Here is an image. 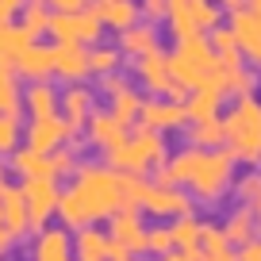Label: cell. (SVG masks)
I'll return each instance as SVG.
<instances>
[{
    "label": "cell",
    "mask_w": 261,
    "mask_h": 261,
    "mask_svg": "<svg viewBox=\"0 0 261 261\" xmlns=\"http://www.w3.org/2000/svg\"><path fill=\"white\" fill-rule=\"evenodd\" d=\"M257 73L253 69H246V65H234V69H227V96H253L257 92Z\"/></svg>",
    "instance_id": "obj_36"
},
{
    "label": "cell",
    "mask_w": 261,
    "mask_h": 261,
    "mask_svg": "<svg viewBox=\"0 0 261 261\" xmlns=\"http://www.w3.org/2000/svg\"><path fill=\"white\" fill-rule=\"evenodd\" d=\"M50 39L81 42V12H50Z\"/></svg>",
    "instance_id": "obj_32"
},
{
    "label": "cell",
    "mask_w": 261,
    "mask_h": 261,
    "mask_svg": "<svg viewBox=\"0 0 261 261\" xmlns=\"http://www.w3.org/2000/svg\"><path fill=\"white\" fill-rule=\"evenodd\" d=\"M230 27H234V35H238V46H242L246 62H250L253 69H261V12H253L250 4H246L242 12H230Z\"/></svg>",
    "instance_id": "obj_14"
},
{
    "label": "cell",
    "mask_w": 261,
    "mask_h": 261,
    "mask_svg": "<svg viewBox=\"0 0 261 261\" xmlns=\"http://www.w3.org/2000/svg\"><path fill=\"white\" fill-rule=\"evenodd\" d=\"M96 81H100V92H104L108 100H112V96H119V92H127V89H135V85H130L127 77L119 73V69H115V73H104V77H96Z\"/></svg>",
    "instance_id": "obj_44"
},
{
    "label": "cell",
    "mask_w": 261,
    "mask_h": 261,
    "mask_svg": "<svg viewBox=\"0 0 261 261\" xmlns=\"http://www.w3.org/2000/svg\"><path fill=\"white\" fill-rule=\"evenodd\" d=\"M35 42L23 23H0V65H16V58Z\"/></svg>",
    "instance_id": "obj_24"
},
{
    "label": "cell",
    "mask_w": 261,
    "mask_h": 261,
    "mask_svg": "<svg viewBox=\"0 0 261 261\" xmlns=\"http://www.w3.org/2000/svg\"><path fill=\"white\" fill-rule=\"evenodd\" d=\"M27 196V207H31V223H35V234L42 227H50V215H58V204H62V192H58L54 177H27L19 180Z\"/></svg>",
    "instance_id": "obj_8"
},
{
    "label": "cell",
    "mask_w": 261,
    "mask_h": 261,
    "mask_svg": "<svg viewBox=\"0 0 261 261\" xmlns=\"http://www.w3.org/2000/svg\"><path fill=\"white\" fill-rule=\"evenodd\" d=\"M234 185V154L227 146H215V150H204L200 162L192 169V180H188V192L200 200V204H219L223 196L230 192Z\"/></svg>",
    "instance_id": "obj_5"
},
{
    "label": "cell",
    "mask_w": 261,
    "mask_h": 261,
    "mask_svg": "<svg viewBox=\"0 0 261 261\" xmlns=\"http://www.w3.org/2000/svg\"><path fill=\"white\" fill-rule=\"evenodd\" d=\"M169 158V146H165V135L162 130H154V127H135V135H130L123 146H115V150H108L104 154V162L112 165V169H119V173H150V169H158V165Z\"/></svg>",
    "instance_id": "obj_3"
},
{
    "label": "cell",
    "mask_w": 261,
    "mask_h": 261,
    "mask_svg": "<svg viewBox=\"0 0 261 261\" xmlns=\"http://www.w3.org/2000/svg\"><path fill=\"white\" fill-rule=\"evenodd\" d=\"M130 257H135V253H130V246L108 234V261H130Z\"/></svg>",
    "instance_id": "obj_46"
},
{
    "label": "cell",
    "mask_w": 261,
    "mask_h": 261,
    "mask_svg": "<svg viewBox=\"0 0 261 261\" xmlns=\"http://www.w3.org/2000/svg\"><path fill=\"white\" fill-rule=\"evenodd\" d=\"M77 135H81V130L58 112V115H46V119H31V127H27V146L42 150V154H54L58 146H65V142L77 139Z\"/></svg>",
    "instance_id": "obj_10"
},
{
    "label": "cell",
    "mask_w": 261,
    "mask_h": 261,
    "mask_svg": "<svg viewBox=\"0 0 261 261\" xmlns=\"http://www.w3.org/2000/svg\"><path fill=\"white\" fill-rule=\"evenodd\" d=\"M123 200V173L112 165H77L73 185L62 192V204H58V219L62 227L81 230L89 223L112 219Z\"/></svg>",
    "instance_id": "obj_1"
},
{
    "label": "cell",
    "mask_w": 261,
    "mask_h": 261,
    "mask_svg": "<svg viewBox=\"0 0 261 261\" xmlns=\"http://www.w3.org/2000/svg\"><path fill=\"white\" fill-rule=\"evenodd\" d=\"M200 154H204V146H192V142H188L185 150H177L173 158H165V162L158 165V185H180V188H188Z\"/></svg>",
    "instance_id": "obj_17"
},
{
    "label": "cell",
    "mask_w": 261,
    "mask_h": 261,
    "mask_svg": "<svg viewBox=\"0 0 261 261\" xmlns=\"http://www.w3.org/2000/svg\"><path fill=\"white\" fill-rule=\"evenodd\" d=\"M238 257L242 261H261V238H250L246 246H238Z\"/></svg>",
    "instance_id": "obj_49"
},
{
    "label": "cell",
    "mask_w": 261,
    "mask_h": 261,
    "mask_svg": "<svg viewBox=\"0 0 261 261\" xmlns=\"http://www.w3.org/2000/svg\"><path fill=\"white\" fill-rule=\"evenodd\" d=\"M8 169L12 173H19V180H27V177H54V165H50V154H42V150H35V146H16L8 154Z\"/></svg>",
    "instance_id": "obj_21"
},
{
    "label": "cell",
    "mask_w": 261,
    "mask_h": 261,
    "mask_svg": "<svg viewBox=\"0 0 261 261\" xmlns=\"http://www.w3.org/2000/svg\"><path fill=\"white\" fill-rule=\"evenodd\" d=\"M92 8L100 12V19H104L115 35L127 31V27H135V23H139V16H142L139 0H100V4H92Z\"/></svg>",
    "instance_id": "obj_23"
},
{
    "label": "cell",
    "mask_w": 261,
    "mask_h": 261,
    "mask_svg": "<svg viewBox=\"0 0 261 261\" xmlns=\"http://www.w3.org/2000/svg\"><path fill=\"white\" fill-rule=\"evenodd\" d=\"M188 142H192V146H204V150L227 146V127H223V115L188 123Z\"/></svg>",
    "instance_id": "obj_29"
},
{
    "label": "cell",
    "mask_w": 261,
    "mask_h": 261,
    "mask_svg": "<svg viewBox=\"0 0 261 261\" xmlns=\"http://www.w3.org/2000/svg\"><path fill=\"white\" fill-rule=\"evenodd\" d=\"M130 69H135V81H142V89H146L150 96H177L180 100L165 50H150V54H142V58H130Z\"/></svg>",
    "instance_id": "obj_6"
},
{
    "label": "cell",
    "mask_w": 261,
    "mask_h": 261,
    "mask_svg": "<svg viewBox=\"0 0 261 261\" xmlns=\"http://www.w3.org/2000/svg\"><path fill=\"white\" fill-rule=\"evenodd\" d=\"M54 12H81V8H89V0H46Z\"/></svg>",
    "instance_id": "obj_50"
},
{
    "label": "cell",
    "mask_w": 261,
    "mask_h": 261,
    "mask_svg": "<svg viewBox=\"0 0 261 261\" xmlns=\"http://www.w3.org/2000/svg\"><path fill=\"white\" fill-rule=\"evenodd\" d=\"M200 238H204V223L196 215H177L173 219V242H177V250H200Z\"/></svg>",
    "instance_id": "obj_33"
},
{
    "label": "cell",
    "mask_w": 261,
    "mask_h": 261,
    "mask_svg": "<svg viewBox=\"0 0 261 261\" xmlns=\"http://www.w3.org/2000/svg\"><path fill=\"white\" fill-rule=\"evenodd\" d=\"M50 12L54 8H50L46 0H27L23 12H19V23H23L35 39H39V35H50Z\"/></svg>",
    "instance_id": "obj_34"
},
{
    "label": "cell",
    "mask_w": 261,
    "mask_h": 261,
    "mask_svg": "<svg viewBox=\"0 0 261 261\" xmlns=\"http://www.w3.org/2000/svg\"><path fill=\"white\" fill-rule=\"evenodd\" d=\"M123 50L119 46H92L89 50V62H92V77H104V73H115V69H119V62H123Z\"/></svg>",
    "instance_id": "obj_35"
},
{
    "label": "cell",
    "mask_w": 261,
    "mask_h": 261,
    "mask_svg": "<svg viewBox=\"0 0 261 261\" xmlns=\"http://www.w3.org/2000/svg\"><path fill=\"white\" fill-rule=\"evenodd\" d=\"M162 261H204V250H169L162 253Z\"/></svg>",
    "instance_id": "obj_48"
},
{
    "label": "cell",
    "mask_w": 261,
    "mask_h": 261,
    "mask_svg": "<svg viewBox=\"0 0 261 261\" xmlns=\"http://www.w3.org/2000/svg\"><path fill=\"white\" fill-rule=\"evenodd\" d=\"M19 146V115H0V158Z\"/></svg>",
    "instance_id": "obj_40"
},
{
    "label": "cell",
    "mask_w": 261,
    "mask_h": 261,
    "mask_svg": "<svg viewBox=\"0 0 261 261\" xmlns=\"http://www.w3.org/2000/svg\"><path fill=\"white\" fill-rule=\"evenodd\" d=\"M4 173H8V165H4V162H0V196H4V192H8V180H4Z\"/></svg>",
    "instance_id": "obj_53"
},
{
    "label": "cell",
    "mask_w": 261,
    "mask_h": 261,
    "mask_svg": "<svg viewBox=\"0 0 261 261\" xmlns=\"http://www.w3.org/2000/svg\"><path fill=\"white\" fill-rule=\"evenodd\" d=\"M200 246H204V261H242L238 250H234V242L227 238V230L212 227V223H204V238H200Z\"/></svg>",
    "instance_id": "obj_28"
},
{
    "label": "cell",
    "mask_w": 261,
    "mask_h": 261,
    "mask_svg": "<svg viewBox=\"0 0 261 261\" xmlns=\"http://www.w3.org/2000/svg\"><path fill=\"white\" fill-rule=\"evenodd\" d=\"M169 69H173V81H177V92H192L196 85H204V77L212 69H219V54H215L207 35H192V39H180L173 46Z\"/></svg>",
    "instance_id": "obj_4"
},
{
    "label": "cell",
    "mask_w": 261,
    "mask_h": 261,
    "mask_svg": "<svg viewBox=\"0 0 261 261\" xmlns=\"http://www.w3.org/2000/svg\"><path fill=\"white\" fill-rule=\"evenodd\" d=\"M54 77L65 85H77L92 77V62L85 42H54Z\"/></svg>",
    "instance_id": "obj_12"
},
{
    "label": "cell",
    "mask_w": 261,
    "mask_h": 261,
    "mask_svg": "<svg viewBox=\"0 0 261 261\" xmlns=\"http://www.w3.org/2000/svg\"><path fill=\"white\" fill-rule=\"evenodd\" d=\"M177 250V242H173V227H150V253H169Z\"/></svg>",
    "instance_id": "obj_43"
},
{
    "label": "cell",
    "mask_w": 261,
    "mask_h": 261,
    "mask_svg": "<svg viewBox=\"0 0 261 261\" xmlns=\"http://www.w3.org/2000/svg\"><path fill=\"white\" fill-rule=\"evenodd\" d=\"M142 8V19H150V23H165V16H169V0H139Z\"/></svg>",
    "instance_id": "obj_45"
},
{
    "label": "cell",
    "mask_w": 261,
    "mask_h": 261,
    "mask_svg": "<svg viewBox=\"0 0 261 261\" xmlns=\"http://www.w3.org/2000/svg\"><path fill=\"white\" fill-rule=\"evenodd\" d=\"M73 253H77V261H108V234L96 230L92 223L73 230Z\"/></svg>",
    "instance_id": "obj_25"
},
{
    "label": "cell",
    "mask_w": 261,
    "mask_h": 261,
    "mask_svg": "<svg viewBox=\"0 0 261 261\" xmlns=\"http://www.w3.org/2000/svg\"><path fill=\"white\" fill-rule=\"evenodd\" d=\"M165 27H169L173 42L200 35V27H196V19H192V8H188V0H169V16H165Z\"/></svg>",
    "instance_id": "obj_30"
},
{
    "label": "cell",
    "mask_w": 261,
    "mask_h": 261,
    "mask_svg": "<svg viewBox=\"0 0 261 261\" xmlns=\"http://www.w3.org/2000/svg\"><path fill=\"white\" fill-rule=\"evenodd\" d=\"M130 261H135V257H130Z\"/></svg>",
    "instance_id": "obj_56"
},
{
    "label": "cell",
    "mask_w": 261,
    "mask_h": 261,
    "mask_svg": "<svg viewBox=\"0 0 261 261\" xmlns=\"http://www.w3.org/2000/svg\"><path fill=\"white\" fill-rule=\"evenodd\" d=\"M0 207H4V223H8V230L16 238H27L35 230L31 223V207H27V196L23 188H8V192L0 196Z\"/></svg>",
    "instance_id": "obj_20"
},
{
    "label": "cell",
    "mask_w": 261,
    "mask_h": 261,
    "mask_svg": "<svg viewBox=\"0 0 261 261\" xmlns=\"http://www.w3.org/2000/svg\"><path fill=\"white\" fill-rule=\"evenodd\" d=\"M250 8H253V12H261V0H250Z\"/></svg>",
    "instance_id": "obj_55"
},
{
    "label": "cell",
    "mask_w": 261,
    "mask_h": 261,
    "mask_svg": "<svg viewBox=\"0 0 261 261\" xmlns=\"http://www.w3.org/2000/svg\"><path fill=\"white\" fill-rule=\"evenodd\" d=\"M215 4H219L223 12H242L246 4H250V0H215Z\"/></svg>",
    "instance_id": "obj_52"
},
{
    "label": "cell",
    "mask_w": 261,
    "mask_h": 261,
    "mask_svg": "<svg viewBox=\"0 0 261 261\" xmlns=\"http://www.w3.org/2000/svg\"><path fill=\"white\" fill-rule=\"evenodd\" d=\"M223 127H227V150L234 162L257 165L261 162V100L257 96H238L230 112H223Z\"/></svg>",
    "instance_id": "obj_2"
},
{
    "label": "cell",
    "mask_w": 261,
    "mask_h": 261,
    "mask_svg": "<svg viewBox=\"0 0 261 261\" xmlns=\"http://www.w3.org/2000/svg\"><path fill=\"white\" fill-rule=\"evenodd\" d=\"M16 69L12 65H0V115H19V104H23V92H19Z\"/></svg>",
    "instance_id": "obj_31"
},
{
    "label": "cell",
    "mask_w": 261,
    "mask_h": 261,
    "mask_svg": "<svg viewBox=\"0 0 261 261\" xmlns=\"http://www.w3.org/2000/svg\"><path fill=\"white\" fill-rule=\"evenodd\" d=\"M92 112H96V92H92L85 81L65 85V92H62V115H65V119H69L77 130H81L85 123H89Z\"/></svg>",
    "instance_id": "obj_18"
},
{
    "label": "cell",
    "mask_w": 261,
    "mask_h": 261,
    "mask_svg": "<svg viewBox=\"0 0 261 261\" xmlns=\"http://www.w3.org/2000/svg\"><path fill=\"white\" fill-rule=\"evenodd\" d=\"M23 108L31 112V119H46V115L62 112V96L54 92V85H50V81H31L23 89Z\"/></svg>",
    "instance_id": "obj_22"
},
{
    "label": "cell",
    "mask_w": 261,
    "mask_h": 261,
    "mask_svg": "<svg viewBox=\"0 0 261 261\" xmlns=\"http://www.w3.org/2000/svg\"><path fill=\"white\" fill-rule=\"evenodd\" d=\"M12 242H16V234L8 230V223H4V207H0V253H8Z\"/></svg>",
    "instance_id": "obj_51"
},
{
    "label": "cell",
    "mask_w": 261,
    "mask_h": 261,
    "mask_svg": "<svg viewBox=\"0 0 261 261\" xmlns=\"http://www.w3.org/2000/svg\"><path fill=\"white\" fill-rule=\"evenodd\" d=\"M146 192H150V180H146V173H123V200H127L130 207H142Z\"/></svg>",
    "instance_id": "obj_39"
},
{
    "label": "cell",
    "mask_w": 261,
    "mask_h": 261,
    "mask_svg": "<svg viewBox=\"0 0 261 261\" xmlns=\"http://www.w3.org/2000/svg\"><path fill=\"white\" fill-rule=\"evenodd\" d=\"M196 196L185 192L180 185H150L146 200H142V212L154 215V219H177V215H192Z\"/></svg>",
    "instance_id": "obj_9"
},
{
    "label": "cell",
    "mask_w": 261,
    "mask_h": 261,
    "mask_svg": "<svg viewBox=\"0 0 261 261\" xmlns=\"http://www.w3.org/2000/svg\"><path fill=\"white\" fill-rule=\"evenodd\" d=\"M234 196H238V204H253L261 196V173H242V177L234 180Z\"/></svg>",
    "instance_id": "obj_42"
},
{
    "label": "cell",
    "mask_w": 261,
    "mask_h": 261,
    "mask_svg": "<svg viewBox=\"0 0 261 261\" xmlns=\"http://www.w3.org/2000/svg\"><path fill=\"white\" fill-rule=\"evenodd\" d=\"M12 69H16L23 81H50V77H54V46H50V42H31V46L16 58Z\"/></svg>",
    "instance_id": "obj_16"
},
{
    "label": "cell",
    "mask_w": 261,
    "mask_h": 261,
    "mask_svg": "<svg viewBox=\"0 0 261 261\" xmlns=\"http://www.w3.org/2000/svg\"><path fill=\"white\" fill-rule=\"evenodd\" d=\"M253 215H257V223H261V196L253 200Z\"/></svg>",
    "instance_id": "obj_54"
},
{
    "label": "cell",
    "mask_w": 261,
    "mask_h": 261,
    "mask_svg": "<svg viewBox=\"0 0 261 261\" xmlns=\"http://www.w3.org/2000/svg\"><path fill=\"white\" fill-rule=\"evenodd\" d=\"M85 135H89V142L100 150V154H108V150L123 146V142L130 139L127 123H123L112 108H96V112L89 115V123H85Z\"/></svg>",
    "instance_id": "obj_11"
},
{
    "label": "cell",
    "mask_w": 261,
    "mask_h": 261,
    "mask_svg": "<svg viewBox=\"0 0 261 261\" xmlns=\"http://www.w3.org/2000/svg\"><path fill=\"white\" fill-rule=\"evenodd\" d=\"M115 46H119L127 58H142V54H150V50H162V39H158V23H150V19H139L135 27L119 31Z\"/></svg>",
    "instance_id": "obj_19"
},
{
    "label": "cell",
    "mask_w": 261,
    "mask_h": 261,
    "mask_svg": "<svg viewBox=\"0 0 261 261\" xmlns=\"http://www.w3.org/2000/svg\"><path fill=\"white\" fill-rule=\"evenodd\" d=\"M108 223H112V230H108V234L119 238V242H127V246H130V253H150V230L142 227L139 207L123 204V207H119V212H115Z\"/></svg>",
    "instance_id": "obj_13"
},
{
    "label": "cell",
    "mask_w": 261,
    "mask_h": 261,
    "mask_svg": "<svg viewBox=\"0 0 261 261\" xmlns=\"http://www.w3.org/2000/svg\"><path fill=\"white\" fill-rule=\"evenodd\" d=\"M142 127H154V130H180L192 123V115H188V104L177 96H146L142 100V115H139Z\"/></svg>",
    "instance_id": "obj_7"
},
{
    "label": "cell",
    "mask_w": 261,
    "mask_h": 261,
    "mask_svg": "<svg viewBox=\"0 0 261 261\" xmlns=\"http://www.w3.org/2000/svg\"><path fill=\"white\" fill-rule=\"evenodd\" d=\"M142 100H146V96H139V89H127V92H119V96H112L108 108L130 127V123H139V115H142Z\"/></svg>",
    "instance_id": "obj_37"
},
{
    "label": "cell",
    "mask_w": 261,
    "mask_h": 261,
    "mask_svg": "<svg viewBox=\"0 0 261 261\" xmlns=\"http://www.w3.org/2000/svg\"><path fill=\"white\" fill-rule=\"evenodd\" d=\"M188 8H192V19H196V27H200V35H212L215 27H219V19H223V8L215 0H188Z\"/></svg>",
    "instance_id": "obj_38"
},
{
    "label": "cell",
    "mask_w": 261,
    "mask_h": 261,
    "mask_svg": "<svg viewBox=\"0 0 261 261\" xmlns=\"http://www.w3.org/2000/svg\"><path fill=\"white\" fill-rule=\"evenodd\" d=\"M257 215H253V204H242V207H234V212L227 215V223H223V230H227V238L234 246H246L250 238H257Z\"/></svg>",
    "instance_id": "obj_26"
},
{
    "label": "cell",
    "mask_w": 261,
    "mask_h": 261,
    "mask_svg": "<svg viewBox=\"0 0 261 261\" xmlns=\"http://www.w3.org/2000/svg\"><path fill=\"white\" fill-rule=\"evenodd\" d=\"M50 165H54V180L58 177H69V173H77V150L65 142V146H58L54 154H50Z\"/></svg>",
    "instance_id": "obj_41"
},
{
    "label": "cell",
    "mask_w": 261,
    "mask_h": 261,
    "mask_svg": "<svg viewBox=\"0 0 261 261\" xmlns=\"http://www.w3.org/2000/svg\"><path fill=\"white\" fill-rule=\"evenodd\" d=\"M207 39H212V46H215V54H219V65H223V69H234V65L246 62L242 46H238V35H234V27H230V23H227V27L219 23Z\"/></svg>",
    "instance_id": "obj_27"
},
{
    "label": "cell",
    "mask_w": 261,
    "mask_h": 261,
    "mask_svg": "<svg viewBox=\"0 0 261 261\" xmlns=\"http://www.w3.org/2000/svg\"><path fill=\"white\" fill-rule=\"evenodd\" d=\"M27 0H0V23H12V19L23 12Z\"/></svg>",
    "instance_id": "obj_47"
},
{
    "label": "cell",
    "mask_w": 261,
    "mask_h": 261,
    "mask_svg": "<svg viewBox=\"0 0 261 261\" xmlns=\"http://www.w3.org/2000/svg\"><path fill=\"white\" fill-rule=\"evenodd\" d=\"M31 261H77L69 227H42L39 234H35Z\"/></svg>",
    "instance_id": "obj_15"
}]
</instances>
